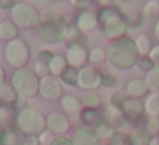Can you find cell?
I'll return each mask as SVG.
<instances>
[{
  "label": "cell",
  "instance_id": "6da1fadb",
  "mask_svg": "<svg viewBox=\"0 0 159 145\" xmlns=\"http://www.w3.org/2000/svg\"><path fill=\"white\" fill-rule=\"evenodd\" d=\"M139 51L135 41L127 36L120 39H115L110 46L106 48V60L118 70H128L137 63Z\"/></svg>",
  "mask_w": 159,
  "mask_h": 145
},
{
  "label": "cell",
  "instance_id": "7a4b0ae2",
  "mask_svg": "<svg viewBox=\"0 0 159 145\" xmlns=\"http://www.w3.org/2000/svg\"><path fill=\"white\" fill-rule=\"evenodd\" d=\"M38 34L48 45L62 43L65 38V33L69 29V21L58 12H46L41 15L38 24Z\"/></svg>",
  "mask_w": 159,
  "mask_h": 145
},
{
  "label": "cell",
  "instance_id": "3957f363",
  "mask_svg": "<svg viewBox=\"0 0 159 145\" xmlns=\"http://www.w3.org/2000/svg\"><path fill=\"white\" fill-rule=\"evenodd\" d=\"M16 125L26 137L28 135L38 137L46 130V116L36 108H24L16 116Z\"/></svg>",
  "mask_w": 159,
  "mask_h": 145
},
{
  "label": "cell",
  "instance_id": "277c9868",
  "mask_svg": "<svg viewBox=\"0 0 159 145\" xmlns=\"http://www.w3.org/2000/svg\"><path fill=\"white\" fill-rule=\"evenodd\" d=\"M11 84L14 86L16 92L22 99H33L39 94V77L34 73V70L19 68L12 73Z\"/></svg>",
  "mask_w": 159,
  "mask_h": 145
},
{
  "label": "cell",
  "instance_id": "5b68a950",
  "mask_svg": "<svg viewBox=\"0 0 159 145\" xmlns=\"http://www.w3.org/2000/svg\"><path fill=\"white\" fill-rule=\"evenodd\" d=\"M99 22L103 26V31L106 34V38L110 39H120L127 34V22H125L123 15H120V12L113 7H103V11L99 12Z\"/></svg>",
  "mask_w": 159,
  "mask_h": 145
},
{
  "label": "cell",
  "instance_id": "8992f818",
  "mask_svg": "<svg viewBox=\"0 0 159 145\" xmlns=\"http://www.w3.org/2000/svg\"><path fill=\"white\" fill-rule=\"evenodd\" d=\"M5 62L14 68H24L31 60V48L22 38H16L12 41H7V46L4 50Z\"/></svg>",
  "mask_w": 159,
  "mask_h": 145
},
{
  "label": "cell",
  "instance_id": "52a82bcc",
  "mask_svg": "<svg viewBox=\"0 0 159 145\" xmlns=\"http://www.w3.org/2000/svg\"><path fill=\"white\" fill-rule=\"evenodd\" d=\"M11 17H12V22L19 29L21 28L22 29H33V28H38L41 14L29 2H17L14 5V9L11 11Z\"/></svg>",
  "mask_w": 159,
  "mask_h": 145
},
{
  "label": "cell",
  "instance_id": "ba28073f",
  "mask_svg": "<svg viewBox=\"0 0 159 145\" xmlns=\"http://www.w3.org/2000/svg\"><path fill=\"white\" fill-rule=\"evenodd\" d=\"M39 96L48 103H55L63 97V84L58 77L46 75L39 79Z\"/></svg>",
  "mask_w": 159,
  "mask_h": 145
},
{
  "label": "cell",
  "instance_id": "9c48e42d",
  "mask_svg": "<svg viewBox=\"0 0 159 145\" xmlns=\"http://www.w3.org/2000/svg\"><path fill=\"white\" fill-rule=\"evenodd\" d=\"M103 86V73L94 67H84L77 75V87L84 90H98Z\"/></svg>",
  "mask_w": 159,
  "mask_h": 145
},
{
  "label": "cell",
  "instance_id": "30bf717a",
  "mask_svg": "<svg viewBox=\"0 0 159 145\" xmlns=\"http://www.w3.org/2000/svg\"><path fill=\"white\" fill-rule=\"evenodd\" d=\"M65 58L69 67H74V68L80 70L86 67V63L89 62V51L86 50V46L80 45V43H75V45H70L67 48Z\"/></svg>",
  "mask_w": 159,
  "mask_h": 145
},
{
  "label": "cell",
  "instance_id": "8fae6325",
  "mask_svg": "<svg viewBox=\"0 0 159 145\" xmlns=\"http://www.w3.org/2000/svg\"><path fill=\"white\" fill-rule=\"evenodd\" d=\"M74 145H103V138L99 137V133L96 131V128L93 126H80L75 130L72 137Z\"/></svg>",
  "mask_w": 159,
  "mask_h": 145
},
{
  "label": "cell",
  "instance_id": "7c38bea8",
  "mask_svg": "<svg viewBox=\"0 0 159 145\" xmlns=\"http://www.w3.org/2000/svg\"><path fill=\"white\" fill-rule=\"evenodd\" d=\"M46 130L52 131L57 137H58V135H65V133H69V130H70V121L63 113H58V111L50 113L48 116H46Z\"/></svg>",
  "mask_w": 159,
  "mask_h": 145
},
{
  "label": "cell",
  "instance_id": "4fadbf2b",
  "mask_svg": "<svg viewBox=\"0 0 159 145\" xmlns=\"http://www.w3.org/2000/svg\"><path fill=\"white\" fill-rule=\"evenodd\" d=\"M125 120H127V118H125V113L120 108H115V106H111V104H108L106 109L103 111V121L106 125H110L115 131L123 128Z\"/></svg>",
  "mask_w": 159,
  "mask_h": 145
},
{
  "label": "cell",
  "instance_id": "5bb4252c",
  "mask_svg": "<svg viewBox=\"0 0 159 145\" xmlns=\"http://www.w3.org/2000/svg\"><path fill=\"white\" fill-rule=\"evenodd\" d=\"M121 109H123V113H125V118L130 120V121L140 120V118L144 116V113H145L144 103H142L140 99H137V97H127Z\"/></svg>",
  "mask_w": 159,
  "mask_h": 145
},
{
  "label": "cell",
  "instance_id": "9a60e30c",
  "mask_svg": "<svg viewBox=\"0 0 159 145\" xmlns=\"http://www.w3.org/2000/svg\"><path fill=\"white\" fill-rule=\"evenodd\" d=\"M77 28H79L80 33H93L98 29V26H99V17H98L94 12L91 11H82L80 12V15L77 17Z\"/></svg>",
  "mask_w": 159,
  "mask_h": 145
},
{
  "label": "cell",
  "instance_id": "2e32d148",
  "mask_svg": "<svg viewBox=\"0 0 159 145\" xmlns=\"http://www.w3.org/2000/svg\"><path fill=\"white\" fill-rule=\"evenodd\" d=\"M60 103H62V109L65 114L77 116V114H80V111H82V103H80V99L77 96H72V94L63 96L62 99H60Z\"/></svg>",
  "mask_w": 159,
  "mask_h": 145
},
{
  "label": "cell",
  "instance_id": "e0dca14e",
  "mask_svg": "<svg viewBox=\"0 0 159 145\" xmlns=\"http://www.w3.org/2000/svg\"><path fill=\"white\" fill-rule=\"evenodd\" d=\"M149 89H147V84H145L144 79H132L130 82L127 84V96L128 97H140L147 96Z\"/></svg>",
  "mask_w": 159,
  "mask_h": 145
},
{
  "label": "cell",
  "instance_id": "ac0fdd59",
  "mask_svg": "<svg viewBox=\"0 0 159 145\" xmlns=\"http://www.w3.org/2000/svg\"><path fill=\"white\" fill-rule=\"evenodd\" d=\"M19 94L16 92L14 86L12 84H2L0 86V104H5V106H11V104H16Z\"/></svg>",
  "mask_w": 159,
  "mask_h": 145
},
{
  "label": "cell",
  "instance_id": "d6986e66",
  "mask_svg": "<svg viewBox=\"0 0 159 145\" xmlns=\"http://www.w3.org/2000/svg\"><path fill=\"white\" fill-rule=\"evenodd\" d=\"M19 38V28L12 21H2L0 22V39L4 41H12Z\"/></svg>",
  "mask_w": 159,
  "mask_h": 145
},
{
  "label": "cell",
  "instance_id": "ffe728a7",
  "mask_svg": "<svg viewBox=\"0 0 159 145\" xmlns=\"http://www.w3.org/2000/svg\"><path fill=\"white\" fill-rule=\"evenodd\" d=\"M80 120L86 126L96 128L103 121V113H99L98 109H82L80 111Z\"/></svg>",
  "mask_w": 159,
  "mask_h": 145
},
{
  "label": "cell",
  "instance_id": "44dd1931",
  "mask_svg": "<svg viewBox=\"0 0 159 145\" xmlns=\"http://www.w3.org/2000/svg\"><path fill=\"white\" fill-rule=\"evenodd\" d=\"M80 103H82L84 109H98L101 106V103H103V99H101L98 90H86V94L82 96Z\"/></svg>",
  "mask_w": 159,
  "mask_h": 145
},
{
  "label": "cell",
  "instance_id": "7402d4cb",
  "mask_svg": "<svg viewBox=\"0 0 159 145\" xmlns=\"http://www.w3.org/2000/svg\"><path fill=\"white\" fill-rule=\"evenodd\" d=\"M69 67V63H67V58L62 55H55L52 58V62L48 63V70H50V75H55V77H60L63 72H65V68Z\"/></svg>",
  "mask_w": 159,
  "mask_h": 145
},
{
  "label": "cell",
  "instance_id": "603a6c76",
  "mask_svg": "<svg viewBox=\"0 0 159 145\" xmlns=\"http://www.w3.org/2000/svg\"><path fill=\"white\" fill-rule=\"evenodd\" d=\"M145 84H147V89L151 94H159V67L151 68L145 73Z\"/></svg>",
  "mask_w": 159,
  "mask_h": 145
},
{
  "label": "cell",
  "instance_id": "cb8c5ba5",
  "mask_svg": "<svg viewBox=\"0 0 159 145\" xmlns=\"http://www.w3.org/2000/svg\"><path fill=\"white\" fill-rule=\"evenodd\" d=\"M144 106L147 116L159 118V94H149L144 101Z\"/></svg>",
  "mask_w": 159,
  "mask_h": 145
},
{
  "label": "cell",
  "instance_id": "d4e9b609",
  "mask_svg": "<svg viewBox=\"0 0 159 145\" xmlns=\"http://www.w3.org/2000/svg\"><path fill=\"white\" fill-rule=\"evenodd\" d=\"M14 111H12L11 106H2L0 104V130H7L11 128V125L14 123Z\"/></svg>",
  "mask_w": 159,
  "mask_h": 145
},
{
  "label": "cell",
  "instance_id": "484cf974",
  "mask_svg": "<svg viewBox=\"0 0 159 145\" xmlns=\"http://www.w3.org/2000/svg\"><path fill=\"white\" fill-rule=\"evenodd\" d=\"M130 143L132 145H149L152 140V137L147 133V131H144L142 128H139V130H134L130 131Z\"/></svg>",
  "mask_w": 159,
  "mask_h": 145
},
{
  "label": "cell",
  "instance_id": "4316f807",
  "mask_svg": "<svg viewBox=\"0 0 159 145\" xmlns=\"http://www.w3.org/2000/svg\"><path fill=\"white\" fill-rule=\"evenodd\" d=\"M106 145H132L130 143V135L125 131H113L111 137L106 138Z\"/></svg>",
  "mask_w": 159,
  "mask_h": 145
},
{
  "label": "cell",
  "instance_id": "83f0119b",
  "mask_svg": "<svg viewBox=\"0 0 159 145\" xmlns=\"http://www.w3.org/2000/svg\"><path fill=\"white\" fill-rule=\"evenodd\" d=\"M135 41V46H137V51L140 56H147L149 51L152 50V41L149 39V36L145 34H140L137 39H134Z\"/></svg>",
  "mask_w": 159,
  "mask_h": 145
},
{
  "label": "cell",
  "instance_id": "f1b7e54d",
  "mask_svg": "<svg viewBox=\"0 0 159 145\" xmlns=\"http://www.w3.org/2000/svg\"><path fill=\"white\" fill-rule=\"evenodd\" d=\"M77 75H79V70L74 68V67H67L65 72L58 79L62 80L63 86H77Z\"/></svg>",
  "mask_w": 159,
  "mask_h": 145
},
{
  "label": "cell",
  "instance_id": "f546056e",
  "mask_svg": "<svg viewBox=\"0 0 159 145\" xmlns=\"http://www.w3.org/2000/svg\"><path fill=\"white\" fill-rule=\"evenodd\" d=\"M144 131H147L151 137H157L159 135V118H154V116H147L144 121Z\"/></svg>",
  "mask_w": 159,
  "mask_h": 145
},
{
  "label": "cell",
  "instance_id": "4dcf8cb0",
  "mask_svg": "<svg viewBox=\"0 0 159 145\" xmlns=\"http://www.w3.org/2000/svg\"><path fill=\"white\" fill-rule=\"evenodd\" d=\"M0 145H17V133L11 128L0 131Z\"/></svg>",
  "mask_w": 159,
  "mask_h": 145
},
{
  "label": "cell",
  "instance_id": "1f68e13d",
  "mask_svg": "<svg viewBox=\"0 0 159 145\" xmlns=\"http://www.w3.org/2000/svg\"><path fill=\"white\" fill-rule=\"evenodd\" d=\"M123 19L125 22H127V26H139L140 24V19H142V14H139V12H135L134 9H125L123 11Z\"/></svg>",
  "mask_w": 159,
  "mask_h": 145
},
{
  "label": "cell",
  "instance_id": "d6a6232c",
  "mask_svg": "<svg viewBox=\"0 0 159 145\" xmlns=\"http://www.w3.org/2000/svg\"><path fill=\"white\" fill-rule=\"evenodd\" d=\"M80 34H82V33L79 31V28H77V26H69V29H67V33H65V38H63V41L70 43V45H75V43H79Z\"/></svg>",
  "mask_w": 159,
  "mask_h": 145
},
{
  "label": "cell",
  "instance_id": "836d02e7",
  "mask_svg": "<svg viewBox=\"0 0 159 145\" xmlns=\"http://www.w3.org/2000/svg\"><path fill=\"white\" fill-rule=\"evenodd\" d=\"M89 62L91 63H103L106 62V50L103 48H93L89 51Z\"/></svg>",
  "mask_w": 159,
  "mask_h": 145
},
{
  "label": "cell",
  "instance_id": "e575fe53",
  "mask_svg": "<svg viewBox=\"0 0 159 145\" xmlns=\"http://www.w3.org/2000/svg\"><path fill=\"white\" fill-rule=\"evenodd\" d=\"M156 14H159V0H147V4L142 9V15L152 17Z\"/></svg>",
  "mask_w": 159,
  "mask_h": 145
},
{
  "label": "cell",
  "instance_id": "d590c367",
  "mask_svg": "<svg viewBox=\"0 0 159 145\" xmlns=\"http://www.w3.org/2000/svg\"><path fill=\"white\" fill-rule=\"evenodd\" d=\"M127 97H128V96H125L123 92H120V90H115V92L111 94V97H110V104H111V106H115V108H120V109H121Z\"/></svg>",
  "mask_w": 159,
  "mask_h": 145
},
{
  "label": "cell",
  "instance_id": "8d00e7d4",
  "mask_svg": "<svg viewBox=\"0 0 159 145\" xmlns=\"http://www.w3.org/2000/svg\"><path fill=\"white\" fill-rule=\"evenodd\" d=\"M103 87L106 89H116L118 87V79L113 73H103Z\"/></svg>",
  "mask_w": 159,
  "mask_h": 145
},
{
  "label": "cell",
  "instance_id": "74e56055",
  "mask_svg": "<svg viewBox=\"0 0 159 145\" xmlns=\"http://www.w3.org/2000/svg\"><path fill=\"white\" fill-rule=\"evenodd\" d=\"M53 56H55V53H53L52 50L43 48V50H39V53H38V62L43 63V65H48V63L52 62Z\"/></svg>",
  "mask_w": 159,
  "mask_h": 145
},
{
  "label": "cell",
  "instance_id": "f35d334b",
  "mask_svg": "<svg viewBox=\"0 0 159 145\" xmlns=\"http://www.w3.org/2000/svg\"><path fill=\"white\" fill-rule=\"evenodd\" d=\"M96 131L99 133V137H101V138H108V137H111V133H113L115 130L110 126V125L104 123V121H101V123L96 126Z\"/></svg>",
  "mask_w": 159,
  "mask_h": 145
},
{
  "label": "cell",
  "instance_id": "ab89813d",
  "mask_svg": "<svg viewBox=\"0 0 159 145\" xmlns=\"http://www.w3.org/2000/svg\"><path fill=\"white\" fill-rule=\"evenodd\" d=\"M69 2L79 11H89L94 4V0H69Z\"/></svg>",
  "mask_w": 159,
  "mask_h": 145
},
{
  "label": "cell",
  "instance_id": "60d3db41",
  "mask_svg": "<svg viewBox=\"0 0 159 145\" xmlns=\"http://www.w3.org/2000/svg\"><path fill=\"white\" fill-rule=\"evenodd\" d=\"M53 138H55V135H53L52 131H48V130H45L43 133L38 135V140H39V143H41V145H52Z\"/></svg>",
  "mask_w": 159,
  "mask_h": 145
},
{
  "label": "cell",
  "instance_id": "b9f144b4",
  "mask_svg": "<svg viewBox=\"0 0 159 145\" xmlns=\"http://www.w3.org/2000/svg\"><path fill=\"white\" fill-rule=\"evenodd\" d=\"M137 63H139V67H140V70H147V72H149L151 68H154V63L151 62L149 56H142V58H139Z\"/></svg>",
  "mask_w": 159,
  "mask_h": 145
},
{
  "label": "cell",
  "instance_id": "7bdbcfd3",
  "mask_svg": "<svg viewBox=\"0 0 159 145\" xmlns=\"http://www.w3.org/2000/svg\"><path fill=\"white\" fill-rule=\"evenodd\" d=\"M34 73L41 79V77H46V75H50V70H48V65H43V63H36V67H34Z\"/></svg>",
  "mask_w": 159,
  "mask_h": 145
},
{
  "label": "cell",
  "instance_id": "ee69618b",
  "mask_svg": "<svg viewBox=\"0 0 159 145\" xmlns=\"http://www.w3.org/2000/svg\"><path fill=\"white\" fill-rule=\"evenodd\" d=\"M149 58H151V62L154 63V67H159V45L157 46H152V50L149 51Z\"/></svg>",
  "mask_w": 159,
  "mask_h": 145
},
{
  "label": "cell",
  "instance_id": "f6af8a7d",
  "mask_svg": "<svg viewBox=\"0 0 159 145\" xmlns=\"http://www.w3.org/2000/svg\"><path fill=\"white\" fill-rule=\"evenodd\" d=\"M52 145H74V143H72V138L63 137V135H58V137L53 138Z\"/></svg>",
  "mask_w": 159,
  "mask_h": 145
},
{
  "label": "cell",
  "instance_id": "bcb514c9",
  "mask_svg": "<svg viewBox=\"0 0 159 145\" xmlns=\"http://www.w3.org/2000/svg\"><path fill=\"white\" fill-rule=\"evenodd\" d=\"M16 4V0H0V11H12Z\"/></svg>",
  "mask_w": 159,
  "mask_h": 145
},
{
  "label": "cell",
  "instance_id": "7dc6e473",
  "mask_svg": "<svg viewBox=\"0 0 159 145\" xmlns=\"http://www.w3.org/2000/svg\"><path fill=\"white\" fill-rule=\"evenodd\" d=\"M22 145H39V140L36 135H28L24 138V142H22Z\"/></svg>",
  "mask_w": 159,
  "mask_h": 145
},
{
  "label": "cell",
  "instance_id": "c3c4849f",
  "mask_svg": "<svg viewBox=\"0 0 159 145\" xmlns=\"http://www.w3.org/2000/svg\"><path fill=\"white\" fill-rule=\"evenodd\" d=\"M96 2L101 5V7H111V4H113L115 0H96Z\"/></svg>",
  "mask_w": 159,
  "mask_h": 145
},
{
  "label": "cell",
  "instance_id": "681fc988",
  "mask_svg": "<svg viewBox=\"0 0 159 145\" xmlns=\"http://www.w3.org/2000/svg\"><path fill=\"white\" fill-rule=\"evenodd\" d=\"M2 84H5V68L0 65V86Z\"/></svg>",
  "mask_w": 159,
  "mask_h": 145
},
{
  "label": "cell",
  "instance_id": "f907efd6",
  "mask_svg": "<svg viewBox=\"0 0 159 145\" xmlns=\"http://www.w3.org/2000/svg\"><path fill=\"white\" fill-rule=\"evenodd\" d=\"M154 34H156V38H157V41H159V21L156 22V26H154Z\"/></svg>",
  "mask_w": 159,
  "mask_h": 145
},
{
  "label": "cell",
  "instance_id": "816d5d0a",
  "mask_svg": "<svg viewBox=\"0 0 159 145\" xmlns=\"http://www.w3.org/2000/svg\"><path fill=\"white\" fill-rule=\"evenodd\" d=\"M149 145H159V135L157 137H152V140H151V143Z\"/></svg>",
  "mask_w": 159,
  "mask_h": 145
},
{
  "label": "cell",
  "instance_id": "f5cc1de1",
  "mask_svg": "<svg viewBox=\"0 0 159 145\" xmlns=\"http://www.w3.org/2000/svg\"><path fill=\"white\" fill-rule=\"evenodd\" d=\"M53 2H63V0H53Z\"/></svg>",
  "mask_w": 159,
  "mask_h": 145
},
{
  "label": "cell",
  "instance_id": "db71d44e",
  "mask_svg": "<svg viewBox=\"0 0 159 145\" xmlns=\"http://www.w3.org/2000/svg\"><path fill=\"white\" fill-rule=\"evenodd\" d=\"M116 2H125V0H116Z\"/></svg>",
  "mask_w": 159,
  "mask_h": 145
}]
</instances>
